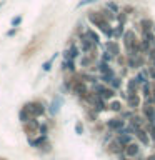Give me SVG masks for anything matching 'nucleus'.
Segmentation results:
<instances>
[{
    "label": "nucleus",
    "instance_id": "nucleus-1",
    "mask_svg": "<svg viewBox=\"0 0 155 160\" xmlns=\"http://www.w3.org/2000/svg\"><path fill=\"white\" fill-rule=\"evenodd\" d=\"M127 154L128 155H135L137 154V147H135V145H130V147L127 149Z\"/></svg>",
    "mask_w": 155,
    "mask_h": 160
},
{
    "label": "nucleus",
    "instance_id": "nucleus-3",
    "mask_svg": "<svg viewBox=\"0 0 155 160\" xmlns=\"http://www.w3.org/2000/svg\"><path fill=\"white\" fill-rule=\"evenodd\" d=\"M110 127H122V122H110Z\"/></svg>",
    "mask_w": 155,
    "mask_h": 160
},
{
    "label": "nucleus",
    "instance_id": "nucleus-4",
    "mask_svg": "<svg viewBox=\"0 0 155 160\" xmlns=\"http://www.w3.org/2000/svg\"><path fill=\"white\" fill-rule=\"evenodd\" d=\"M128 140H130V138H128V137H122V138H120V142H122V144H127Z\"/></svg>",
    "mask_w": 155,
    "mask_h": 160
},
{
    "label": "nucleus",
    "instance_id": "nucleus-2",
    "mask_svg": "<svg viewBox=\"0 0 155 160\" xmlns=\"http://www.w3.org/2000/svg\"><path fill=\"white\" fill-rule=\"evenodd\" d=\"M145 113L150 117V120H155V113H154V110H152V108H145Z\"/></svg>",
    "mask_w": 155,
    "mask_h": 160
},
{
    "label": "nucleus",
    "instance_id": "nucleus-5",
    "mask_svg": "<svg viewBox=\"0 0 155 160\" xmlns=\"http://www.w3.org/2000/svg\"><path fill=\"white\" fill-rule=\"evenodd\" d=\"M90 2H95V0H82L80 5H85V3H90Z\"/></svg>",
    "mask_w": 155,
    "mask_h": 160
},
{
    "label": "nucleus",
    "instance_id": "nucleus-6",
    "mask_svg": "<svg viewBox=\"0 0 155 160\" xmlns=\"http://www.w3.org/2000/svg\"><path fill=\"white\" fill-rule=\"evenodd\" d=\"M150 160H155V157H152V159H150Z\"/></svg>",
    "mask_w": 155,
    "mask_h": 160
}]
</instances>
